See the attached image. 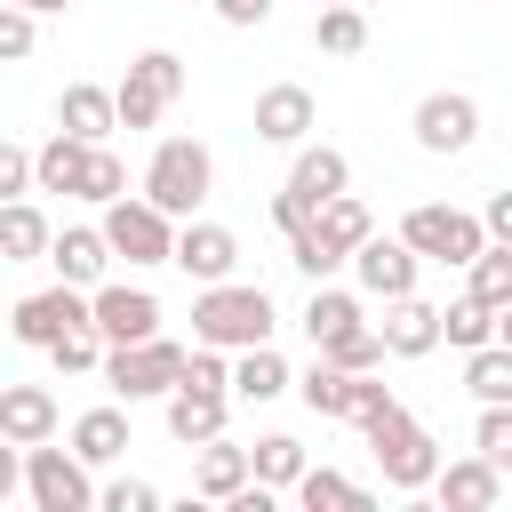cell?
Here are the masks:
<instances>
[{"instance_id":"6da1fadb","label":"cell","mask_w":512,"mask_h":512,"mask_svg":"<svg viewBox=\"0 0 512 512\" xmlns=\"http://www.w3.org/2000/svg\"><path fill=\"white\" fill-rule=\"evenodd\" d=\"M280 312L256 280H208L192 296V344H224V352H248V344H272Z\"/></svg>"},{"instance_id":"7a4b0ae2","label":"cell","mask_w":512,"mask_h":512,"mask_svg":"<svg viewBox=\"0 0 512 512\" xmlns=\"http://www.w3.org/2000/svg\"><path fill=\"white\" fill-rule=\"evenodd\" d=\"M400 240H408L424 264H472V256L488 248V216L448 208V200H416V208L400 216Z\"/></svg>"},{"instance_id":"3957f363","label":"cell","mask_w":512,"mask_h":512,"mask_svg":"<svg viewBox=\"0 0 512 512\" xmlns=\"http://www.w3.org/2000/svg\"><path fill=\"white\" fill-rule=\"evenodd\" d=\"M368 448H376V464H384V480H392L400 496H416V488L440 480V440H432L408 408H384V416L368 424Z\"/></svg>"},{"instance_id":"277c9868","label":"cell","mask_w":512,"mask_h":512,"mask_svg":"<svg viewBox=\"0 0 512 512\" xmlns=\"http://www.w3.org/2000/svg\"><path fill=\"white\" fill-rule=\"evenodd\" d=\"M208 184H216V160H208L200 136H168L152 152V168H144V200H160L168 216H200Z\"/></svg>"},{"instance_id":"5b68a950","label":"cell","mask_w":512,"mask_h":512,"mask_svg":"<svg viewBox=\"0 0 512 512\" xmlns=\"http://www.w3.org/2000/svg\"><path fill=\"white\" fill-rule=\"evenodd\" d=\"M184 344L176 336H144V344H112L104 352V384L120 392V400H168L176 384H184Z\"/></svg>"},{"instance_id":"8992f818","label":"cell","mask_w":512,"mask_h":512,"mask_svg":"<svg viewBox=\"0 0 512 512\" xmlns=\"http://www.w3.org/2000/svg\"><path fill=\"white\" fill-rule=\"evenodd\" d=\"M96 464L80 456V448H24V488H32V512H96L104 504V488L88 480Z\"/></svg>"},{"instance_id":"52a82bcc","label":"cell","mask_w":512,"mask_h":512,"mask_svg":"<svg viewBox=\"0 0 512 512\" xmlns=\"http://www.w3.org/2000/svg\"><path fill=\"white\" fill-rule=\"evenodd\" d=\"M176 232H184V224H176L160 200H128V192H120V200L104 208V240H112L128 264H176Z\"/></svg>"},{"instance_id":"ba28073f","label":"cell","mask_w":512,"mask_h":512,"mask_svg":"<svg viewBox=\"0 0 512 512\" xmlns=\"http://www.w3.org/2000/svg\"><path fill=\"white\" fill-rule=\"evenodd\" d=\"M88 320H96V288L80 296L72 280H56V288H40V296H16L8 336H16V344H32V352H48L56 336H72V328H88Z\"/></svg>"},{"instance_id":"9c48e42d","label":"cell","mask_w":512,"mask_h":512,"mask_svg":"<svg viewBox=\"0 0 512 512\" xmlns=\"http://www.w3.org/2000/svg\"><path fill=\"white\" fill-rule=\"evenodd\" d=\"M184 96V56L176 48H144L120 80V128H152L168 104Z\"/></svg>"},{"instance_id":"30bf717a","label":"cell","mask_w":512,"mask_h":512,"mask_svg":"<svg viewBox=\"0 0 512 512\" xmlns=\"http://www.w3.org/2000/svg\"><path fill=\"white\" fill-rule=\"evenodd\" d=\"M408 128H416V144H424V152H440V160H448V152H472V144H480V104H472L464 88H432V96L416 104V120H408Z\"/></svg>"},{"instance_id":"8fae6325","label":"cell","mask_w":512,"mask_h":512,"mask_svg":"<svg viewBox=\"0 0 512 512\" xmlns=\"http://www.w3.org/2000/svg\"><path fill=\"white\" fill-rule=\"evenodd\" d=\"M416 264H424V256H416L400 232H368V240L352 248L360 288H368V296H384V304H392V296H416Z\"/></svg>"},{"instance_id":"7c38bea8","label":"cell","mask_w":512,"mask_h":512,"mask_svg":"<svg viewBox=\"0 0 512 512\" xmlns=\"http://www.w3.org/2000/svg\"><path fill=\"white\" fill-rule=\"evenodd\" d=\"M96 328H104V344H144V336H160V296L128 288V280H104L96 288Z\"/></svg>"},{"instance_id":"4fadbf2b","label":"cell","mask_w":512,"mask_h":512,"mask_svg":"<svg viewBox=\"0 0 512 512\" xmlns=\"http://www.w3.org/2000/svg\"><path fill=\"white\" fill-rule=\"evenodd\" d=\"M176 272L184 280H232L240 272V240L224 232V224H200V216H184V232H176Z\"/></svg>"},{"instance_id":"5bb4252c","label":"cell","mask_w":512,"mask_h":512,"mask_svg":"<svg viewBox=\"0 0 512 512\" xmlns=\"http://www.w3.org/2000/svg\"><path fill=\"white\" fill-rule=\"evenodd\" d=\"M432 496L448 504V512H488L496 496H504V464L496 456H456V464H440V480H432Z\"/></svg>"},{"instance_id":"9a60e30c","label":"cell","mask_w":512,"mask_h":512,"mask_svg":"<svg viewBox=\"0 0 512 512\" xmlns=\"http://www.w3.org/2000/svg\"><path fill=\"white\" fill-rule=\"evenodd\" d=\"M312 120H320V104H312V88H296V80H272V88L256 96V136H264V144H304Z\"/></svg>"},{"instance_id":"2e32d148","label":"cell","mask_w":512,"mask_h":512,"mask_svg":"<svg viewBox=\"0 0 512 512\" xmlns=\"http://www.w3.org/2000/svg\"><path fill=\"white\" fill-rule=\"evenodd\" d=\"M112 256H120V248L104 240V224H64L56 248H48L56 280H72V288H104V264H112Z\"/></svg>"},{"instance_id":"e0dca14e","label":"cell","mask_w":512,"mask_h":512,"mask_svg":"<svg viewBox=\"0 0 512 512\" xmlns=\"http://www.w3.org/2000/svg\"><path fill=\"white\" fill-rule=\"evenodd\" d=\"M440 312H448V304H424V296H392V312H384V344H392V360H424V352H440V344H448Z\"/></svg>"},{"instance_id":"ac0fdd59","label":"cell","mask_w":512,"mask_h":512,"mask_svg":"<svg viewBox=\"0 0 512 512\" xmlns=\"http://www.w3.org/2000/svg\"><path fill=\"white\" fill-rule=\"evenodd\" d=\"M56 392L48 384H8L0 392V440H16V448H40V440H56Z\"/></svg>"},{"instance_id":"d6986e66","label":"cell","mask_w":512,"mask_h":512,"mask_svg":"<svg viewBox=\"0 0 512 512\" xmlns=\"http://www.w3.org/2000/svg\"><path fill=\"white\" fill-rule=\"evenodd\" d=\"M224 416H232V392H200V384H176L168 392V440L176 448L224 440Z\"/></svg>"},{"instance_id":"ffe728a7","label":"cell","mask_w":512,"mask_h":512,"mask_svg":"<svg viewBox=\"0 0 512 512\" xmlns=\"http://www.w3.org/2000/svg\"><path fill=\"white\" fill-rule=\"evenodd\" d=\"M288 192L304 208H328L336 192H352V160L336 144H296V168H288Z\"/></svg>"},{"instance_id":"44dd1931","label":"cell","mask_w":512,"mask_h":512,"mask_svg":"<svg viewBox=\"0 0 512 512\" xmlns=\"http://www.w3.org/2000/svg\"><path fill=\"white\" fill-rule=\"evenodd\" d=\"M56 128H72V136H88V144H104V136L120 128V88H96V80H72V88L56 96Z\"/></svg>"},{"instance_id":"7402d4cb","label":"cell","mask_w":512,"mask_h":512,"mask_svg":"<svg viewBox=\"0 0 512 512\" xmlns=\"http://www.w3.org/2000/svg\"><path fill=\"white\" fill-rule=\"evenodd\" d=\"M248 480H256V456H248V448H232V440H200V472H192V488H200L208 504H232Z\"/></svg>"},{"instance_id":"603a6c76","label":"cell","mask_w":512,"mask_h":512,"mask_svg":"<svg viewBox=\"0 0 512 512\" xmlns=\"http://www.w3.org/2000/svg\"><path fill=\"white\" fill-rule=\"evenodd\" d=\"M288 384H296V376H288V360H280L272 344L232 352V400H248V408H256V400H280Z\"/></svg>"},{"instance_id":"cb8c5ba5","label":"cell","mask_w":512,"mask_h":512,"mask_svg":"<svg viewBox=\"0 0 512 512\" xmlns=\"http://www.w3.org/2000/svg\"><path fill=\"white\" fill-rule=\"evenodd\" d=\"M48 248H56L48 216H40L32 200H8V208H0V264H32V256H48Z\"/></svg>"},{"instance_id":"d4e9b609","label":"cell","mask_w":512,"mask_h":512,"mask_svg":"<svg viewBox=\"0 0 512 512\" xmlns=\"http://www.w3.org/2000/svg\"><path fill=\"white\" fill-rule=\"evenodd\" d=\"M72 448L104 472V464H120L128 456V416L120 408H88V416H72Z\"/></svg>"},{"instance_id":"484cf974","label":"cell","mask_w":512,"mask_h":512,"mask_svg":"<svg viewBox=\"0 0 512 512\" xmlns=\"http://www.w3.org/2000/svg\"><path fill=\"white\" fill-rule=\"evenodd\" d=\"M88 136H72V128H56L48 144H40V192H80V176H88Z\"/></svg>"},{"instance_id":"4316f807","label":"cell","mask_w":512,"mask_h":512,"mask_svg":"<svg viewBox=\"0 0 512 512\" xmlns=\"http://www.w3.org/2000/svg\"><path fill=\"white\" fill-rule=\"evenodd\" d=\"M344 328H360V296H352V288H328V280H312V304H304V336H312V344H336Z\"/></svg>"},{"instance_id":"83f0119b","label":"cell","mask_w":512,"mask_h":512,"mask_svg":"<svg viewBox=\"0 0 512 512\" xmlns=\"http://www.w3.org/2000/svg\"><path fill=\"white\" fill-rule=\"evenodd\" d=\"M352 384H360V376H352V368H336L328 352L296 376V392H304V408H312V416H352Z\"/></svg>"},{"instance_id":"f1b7e54d","label":"cell","mask_w":512,"mask_h":512,"mask_svg":"<svg viewBox=\"0 0 512 512\" xmlns=\"http://www.w3.org/2000/svg\"><path fill=\"white\" fill-rule=\"evenodd\" d=\"M296 504H304V512H360V504H368V488H360V480H344V472H328V464H304Z\"/></svg>"},{"instance_id":"f546056e","label":"cell","mask_w":512,"mask_h":512,"mask_svg":"<svg viewBox=\"0 0 512 512\" xmlns=\"http://www.w3.org/2000/svg\"><path fill=\"white\" fill-rule=\"evenodd\" d=\"M312 48H328V56H360V48H368V16H360V0L320 8V16H312Z\"/></svg>"},{"instance_id":"4dcf8cb0","label":"cell","mask_w":512,"mask_h":512,"mask_svg":"<svg viewBox=\"0 0 512 512\" xmlns=\"http://www.w3.org/2000/svg\"><path fill=\"white\" fill-rule=\"evenodd\" d=\"M376 232V216H368V200H352V192H336L328 208H320V240L336 248V256H352L360 240Z\"/></svg>"},{"instance_id":"1f68e13d","label":"cell","mask_w":512,"mask_h":512,"mask_svg":"<svg viewBox=\"0 0 512 512\" xmlns=\"http://www.w3.org/2000/svg\"><path fill=\"white\" fill-rule=\"evenodd\" d=\"M464 392H472V400H512V344L464 352Z\"/></svg>"},{"instance_id":"d6a6232c","label":"cell","mask_w":512,"mask_h":512,"mask_svg":"<svg viewBox=\"0 0 512 512\" xmlns=\"http://www.w3.org/2000/svg\"><path fill=\"white\" fill-rule=\"evenodd\" d=\"M440 328H448V344H456V352H480V344H496V304H480V296L464 288V304H448V312H440Z\"/></svg>"},{"instance_id":"836d02e7","label":"cell","mask_w":512,"mask_h":512,"mask_svg":"<svg viewBox=\"0 0 512 512\" xmlns=\"http://www.w3.org/2000/svg\"><path fill=\"white\" fill-rule=\"evenodd\" d=\"M464 272H472V296H480V304H496V312L512 304V240H488Z\"/></svg>"},{"instance_id":"e575fe53","label":"cell","mask_w":512,"mask_h":512,"mask_svg":"<svg viewBox=\"0 0 512 512\" xmlns=\"http://www.w3.org/2000/svg\"><path fill=\"white\" fill-rule=\"evenodd\" d=\"M248 456H256V480H272V488H296L304 480V440H288V432H264Z\"/></svg>"},{"instance_id":"d590c367","label":"cell","mask_w":512,"mask_h":512,"mask_svg":"<svg viewBox=\"0 0 512 512\" xmlns=\"http://www.w3.org/2000/svg\"><path fill=\"white\" fill-rule=\"evenodd\" d=\"M320 352H328L336 368L368 376V368H384V352H392V344H384V328H368V320H360V328H344V336H336V344H320Z\"/></svg>"},{"instance_id":"8d00e7d4","label":"cell","mask_w":512,"mask_h":512,"mask_svg":"<svg viewBox=\"0 0 512 512\" xmlns=\"http://www.w3.org/2000/svg\"><path fill=\"white\" fill-rule=\"evenodd\" d=\"M288 264H296L304 280H328V272H336V264H352V256H336V248L320 240V216H312L304 232H288Z\"/></svg>"},{"instance_id":"74e56055","label":"cell","mask_w":512,"mask_h":512,"mask_svg":"<svg viewBox=\"0 0 512 512\" xmlns=\"http://www.w3.org/2000/svg\"><path fill=\"white\" fill-rule=\"evenodd\" d=\"M472 448L496 456L512 472V400H480V424H472Z\"/></svg>"},{"instance_id":"f35d334b","label":"cell","mask_w":512,"mask_h":512,"mask_svg":"<svg viewBox=\"0 0 512 512\" xmlns=\"http://www.w3.org/2000/svg\"><path fill=\"white\" fill-rule=\"evenodd\" d=\"M120 192H128V168H120V152H104V144H96V152H88V176H80V200L112 208Z\"/></svg>"},{"instance_id":"ab89813d","label":"cell","mask_w":512,"mask_h":512,"mask_svg":"<svg viewBox=\"0 0 512 512\" xmlns=\"http://www.w3.org/2000/svg\"><path fill=\"white\" fill-rule=\"evenodd\" d=\"M184 384H200V392H232V360H224V344H192Z\"/></svg>"},{"instance_id":"60d3db41","label":"cell","mask_w":512,"mask_h":512,"mask_svg":"<svg viewBox=\"0 0 512 512\" xmlns=\"http://www.w3.org/2000/svg\"><path fill=\"white\" fill-rule=\"evenodd\" d=\"M32 16H40V8L0 0V56H8V64H16V56H32Z\"/></svg>"},{"instance_id":"b9f144b4","label":"cell","mask_w":512,"mask_h":512,"mask_svg":"<svg viewBox=\"0 0 512 512\" xmlns=\"http://www.w3.org/2000/svg\"><path fill=\"white\" fill-rule=\"evenodd\" d=\"M32 184H40V152H24V144H8V152H0V192H8V200H24Z\"/></svg>"},{"instance_id":"7bdbcfd3","label":"cell","mask_w":512,"mask_h":512,"mask_svg":"<svg viewBox=\"0 0 512 512\" xmlns=\"http://www.w3.org/2000/svg\"><path fill=\"white\" fill-rule=\"evenodd\" d=\"M384 408H400V400H392V384H376V368H368V376L352 384V416H344V424H360V432H368Z\"/></svg>"},{"instance_id":"ee69618b","label":"cell","mask_w":512,"mask_h":512,"mask_svg":"<svg viewBox=\"0 0 512 512\" xmlns=\"http://www.w3.org/2000/svg\"><path fill=\"white\" fill-rule=\"evenodd\" d=\"M104 512H160V488L152 480H112L104 488Z\"/></svg>"},{"instance_id":"f6af8a7d","label":"cell","mask_w":512,"mask_h":512,"mask_svg":"<svg viewBox=\"0 0 512 512\" xmlns=\"http://www.w3.org/2000/svg\"><path fill=\"white\" fill-rule=\"evenodd\" d=\"M216 16H224L232 32H248V24H264V16H272V0H216Z\"/></svg>"},{"instance_id":"bcb514c9","label":"cell","mask_w":512,"mask_h":512,"mask_svg":"<svg viewBox=\"0 0 512 512\" xmlns=\"http://www.w3.org/2000/svg\"><path fill=\"white\" fill-rule=\"evenodd\" d=\"M480 216H488V240H512V192H488Z\"/></svg>"},{"instance_id":"7dc6e473","label":"cell","mask_w":512,"mask_h":512,"mask_svg":"<svg viewBox=\"0 0 512 512\" xmlns=\"http://www.w3.org/2000/svg\"><path fill=\"white\" fill-rule=\"evenodd\" d=\"M24 8H40V16H64V8H72V0H24Z\"/></svg>"},{"instance_id":"c3c4849f","label":"cell","mask_w":512,"mask_h":512,"mask_svg":"<svg viewBox=\"0 0 512 512\" xmlns=\"http://www.w3.org/2000/svg\"><path fill=\"white\" fill-rule=\"evenodd\" d=\"M496 344H512V304H504V312H496Z\"/></svg>"},{"instance_id":"681fc988","label":"cell","mask_w":512,"mask_h":512,"mask_svg":"<svg viewBox=\"0 0 512 512\" xmlns=\"http://www.w3.org/2000/svg\"><path fill=\"white\" fill-rule=\"evenodd\" d=\"M320 8H336V0H320Z\"/></svg>"}]
</instances>
